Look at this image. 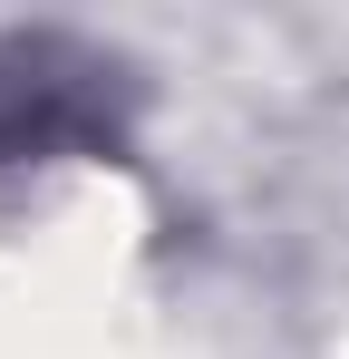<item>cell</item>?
<instances>
[{"mask_svg": "<svg viewBox=\"0 0 349 359\" xmlns=\"http://www.w3.org/2000/svg\"><path fill=\"white\" fill-rule=\"evenodd\" d=\"M88 78L107 68L68 39H0V156H39L58 136H97Z\"/></svg>", "mask_w": 349, "mask_h": 359, "instance_id": "1", "label": "cell"}]
</instances>
